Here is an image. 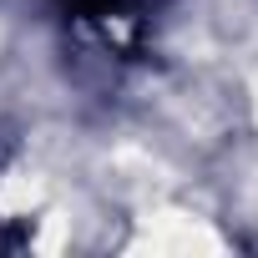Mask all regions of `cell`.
Listing matches in <instances>:
<instances>
[{"instance_id":"cell-1","label":"cell","mask_w":258,"mask_h":258,"mask_svg":"<svg viewBox=\"0 0 258 258\" xmlns=\"http://www.w3.org/2000/svg\"><path fill=\"white\" fill-rule=\"evenodd\" d=\"M137 248H152V253H223V238L213 228H203L198 218H187V213H157V218L142 223Z\"/></svg>"}]
</instances>
